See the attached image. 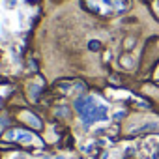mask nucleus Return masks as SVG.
Wrapping results in <instances>:
<instances>
[{
  "label": "nucleus",
  "instance_id": "nucleus-1",
  "mask_svg": "<svg viewBox=\"0 0 159 159\" xmlns=\"http://www.w3.org/2000/svg\"><path fill=\"white\" fill-rule=\"evenodd\" d=\"M75 109L81 116L84 125H90L94 122H107L109 120V109L107 105L99 103L92 96H81L75 101Z\"/></svg>",
  "mask_w": 159,
  "mask_h": 159
},
{
  "label": "nucleus",
  "instance_id": "nucleus-2",
  "mask_svg": "<svg viewBox=\"0 0 159 159\" xmlns=\"http://www.w3.org/2000/svg\"><path fill=\"white\" fill-rule=\"evenodd\" d=\"M4 139L6 140H19V142H26L28 144V142L34 140V135L28 133V131H21V129H10V131H6Z\"/></svg>",
  "mask_w": 159,
  "mask_h": 159
},
{
  "label": "nucleus",
  "instance_id": "nucleus-3",
  "mask_svg": "<svg viewBox=\"0 0 159 159\" xmlns=\"http://www.w3.org/2000/svg\"><path fill=\"white\" fill-rule=\"evenodd\" d=\"M21 120H25L26 124H30V125L36 127V129H41V120H39L38 116H34L32 112H28V111H25V112L21 114Z\"/></svg>",
  "mask_w": 159,
  "mask_h": 159
},
{
  "label": "nucleus",
  "instance_id": "nucleus-4",
  "mask_svg": "<svg viewBox=\"0 0 159 159\" xmlns=\"http://www.w3.org/2000/svg\"><path fill=\"white\" fill-rule=\"evenodd\" d=\"M150 129H159V124H142V125H131L129 131L133 135L140 133V131H150Z\"/></svg>",
  "mask_w": 159,
  "mask_h": 159
},
{
  "label": "nucleus",
  "instance_id": "nucleus-5",
  "mask_svg": "<svg viewBox=\"0 0 159 159\" xmlns=\"http://www.w3.org/2000/svg\"><path fill=\"white\" fill-rule=\"evenodd\" d=\"M122 64H124L125 67H133V60H131V58H125V56H124V58H122Z\"/></svg>",
  "mask_w": 159,
  "mask_h": 159
},
{
  "label": "nucleus",
  "instance_id": "nucleus-6",
  "mask_svg": "<svg viewBox=\"0 0 159 159\" xmlns=\"http://www.w3.org/2000/svg\"><path fill=\"white\" fill-rule=\"evenodd\" d=\"M88 47H90V51H98L99 49V41H90Z\"/></svg>",
  "mask_w": 159,
  "mask_h": 159
},
{
  "label": "nucleus",
  "instance_id": "nucleus-7",
  "mask_svg": "<svg viewBox=\"0 0 159 159\" xmlns=\"http://www.w3.org/2000/svg\"><path fill=\"white\" fill-rule=\"evenodd\" d=\"M125 155H133V148H127L125 150Z\"/></svg>",
  "mask_w": 159,
  "mask_h": 159
},
{
  "label": "nucleus",
  "instance_id": "nucleus-8",
  "mask_svg": "<svg viewBox=\"0 0 159 159\" xmlns=\"http://www.w3.org/2000/svg\"><path fill=\"white\" fill-rule=\"evenodd\" d=\"M103 2H105V4H109V6H112V4H114L112 0H103Z\"/></svg>",
  "mask_w": 159,
  "mask_h": 159
},
{
  "label": "nucleus",
  "instance_id": "nucleus-9",
  "mask_svg": "<svg viewBox=\"0 0 159 159\" xmlns=\"http://www.w3.org/2000/svg\"><path fill=\"white\" fill-rule=\"evenodd\" d=\"M13 159H26V157H23V155H15Z\"/></svg>",
  "mask_w": 159,
  "mask_h": 159
},
{
  "label": "nucleus",
  "instance_id": "nucleus-10",
  "mask_svg": "<svg viewBox=\"0 0 159 159\" xmlns=\"http://www.w3.org/2000/svg\"><path fill=\"white\" fill-rule=\"evenodd\" d=\"M157 79H159V69H157Z\"/></svg>",
  "mask_w": 159,
  "mask_h": 159
}]
</instances>
